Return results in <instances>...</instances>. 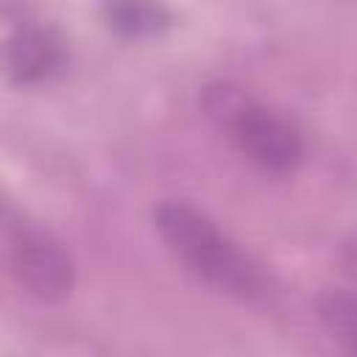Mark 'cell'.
<instances>
[{"label":"cell","mask_w":357,"mask_h":357,"mask_svg":"<svg viewBox=\"0 0 357 357\" xmlns=\"http://www.w3.org/2000/svg\"><path fill=\"white\" fill-rule=\"evenodd\" d=\"M318 318L324 329L349 351L357 354V293L329 290L318 298Z\"/></svg>","instance_id":"5b68a950"},{"label":"cell","mask_w":357,"mask_h":357,"mask_svg":"<svg viewBox=\"0 0 357 357\" xmlns=\"http://www.w3.org/2000/svg\"><path fill=\"white\" fill-rule=\"evenodd\" d=\"M153 220L167 251L212 290L240 301H257L268 293L259 265L192 204L167 201L156 209Z\"/></svg>","instance_id":"6da1fadb"},{"label":"cell","mask_w":357,"mask_h":357,"mask_svg":"<svg viewBox=\"0 0 357 357\" xmlns=\"http://www.w3.org/2000/svg\"><path fill=\"white\" fill-rule=\"evenodd\" d=\"M3 243L8 276L25 296L42 304H53L70 296L75 282V265L70 251L47 229L25 220L22 215H6Z\"/></svg>","instance_id":"3957f363"},{"label":"cell","mask_w":357,"mask_h":357,"mask_svg":"<svg viewBox=\"0 0 357 357\" xmlns=\"http://www.w3.org/2000/svg\"><path fill=\"white\" fill-rule=\"evenodd\" d=\"M112 22L126 33H153L162 25V11L151 0H114Z\"/></svg>","instance_id":"8992f818"},{"label":"cell","mask_w":357,"mask_h":357,"mask_svg":"<svg viewBox=\"0 0 357 357\" xmlns=\"http://www.w3.org/2000/svg\"><path fill=\"white\" fill-rule=\"evenodd\" d=\"M204 109L229 142L265 173H293L304 156L298 128L282 112L259 103L248 92L218 84L204 95Z\"/></svg>","instance_id":"7a4b0ae2"},{"label":"cell","mask_w":357,"mask_h":357,"mask_svg":"<svg viewBox=\"0 0 357 357\" xmlns=\"http://www.w3.org/2000/svg\"><path fill=\"white\" fill-rule=\"evenodd\" d=\"M61 42L42 25H22L6 47V70L14 84L45 81L61 64Z\"/></svg>","instance_id":"277c9868"}]
</instances>
